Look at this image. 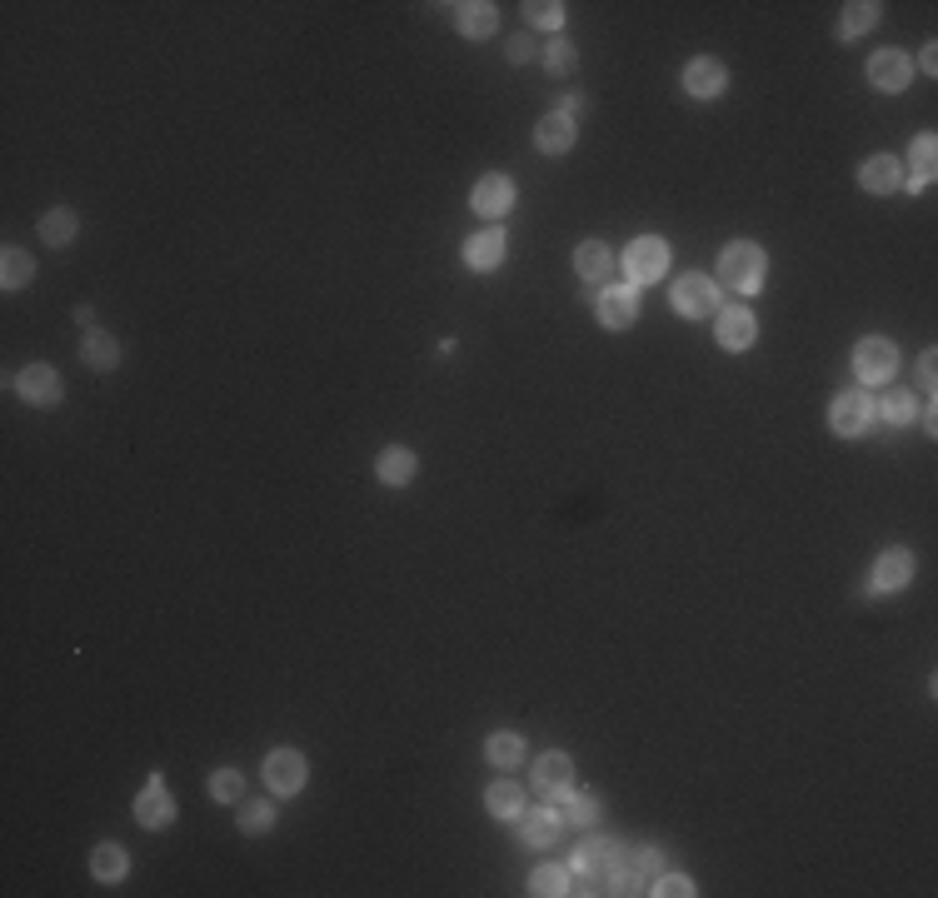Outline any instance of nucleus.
<instances>
[{
	"label": "nucleus",
	"instance_id": "obj_8",
	"mask_svg": "<svg viewBox=\"0 0 938 898\" xmlns=\"http://www.w3.org/2000/svg\"><path fill=\"white\" fill-rule=\"evenodd\" d=\"M534 789H539L544 799H564V794L574 789V764H569V754H544V759L534 764Z\"/></svg>",
	"mask_w": 938,
	"mask_h": 898
},
{
	"label": "nucleus",
	"instance_id": "obj_35",
	"mask_svg": "<svg viewBox=\"0 0 938 898\" xmlns=\"http://www.w3.org/2000/svg\"><path fill=\"white\" fill-rule=\"evenodd\" d=\"M240 789H245V784H240V774H235V769H220V774L210 779V794H215L220 804H235V799H240Z\"/></svg>",
	"mask_w": 938,
	"mask_h": 898
},
{
	"label": "nucleus",
	"instance_id": "obj_3",
	"mask_svg": "<svg viewBox=\"0 0 938 898\" xmlns=\"http://www.w3.org/2000/svg\"><path fill=\"white\" fill-rule=\"evenodd\" d=\"M624 270H629L634 285H654V280H664V275H669V245H664L659 235L634 240L629 255H624Z\"/></svg>",
	"mask_w": 938,
	"mask_h": 898
},
{
	"label": "nucleus",
	"instance_id": "obj_23",
	"mask_svg": "<svg viewBox=\"0 0 938 898\" xmlns=\"http://www.w3.org/2000/svg\"><path fill=\"white\" fill-rule=\"evenodd\" d=\"M484 804H489V814L494 819H519V809H524V794H519V784H509V779H499L489 794H484Z\"/></svg>",
	"mask_w": 938,
	"mask_h": 898
},
{
	"label": "nucleus",
	"instance_id": "obj_13",
	"mask_svg": "<svg viewBox=\"0 0 938 898\" xmlns=\"http://www.w3.org/2000/svg\"><path fill=\"white\" fill-rule=\"evenodd\" d=\"M170 814H175V799H170L165 779H150V784L140 789V799H135V819H140L145 829H160V824H170Z\"/></svg>",
	"mask_w": 938,
	"mask_h": 898
},
{
	"label": "nucleus",
	"instance_id": "obj_25",
	"mask_svg": "<svg viewBox=\"0 0 938 898\" xmlns=\"http://www.w3.org/2000/svg\"><path fill=\"white\" fill-rule=\"evenodd\" d=\"M934 160H938L934 135L914 140V150H909V165H914V175H909V190H919V185H929V180H934Z\"/></svg>",
	"mask_w": 938,
	"mask_h": 898
},
{
	"label": "nucleus",
	"instance_id": "obj_41",
	"mask_svg": "<svg viewBox=\"0 0 938 898\" xmlns=\"http://www.w3.org/2000/svg\"><path fill=\"white\" fill-rule=\"evenodd\" d=\"M529 55H534V45H529L524 35H514V40H509V60L519 65V60H529Z\"/></svg>",
	"mask_w": 938,
	"mask_h": 898
},
{
	"label": "nucleus",
	"instance_id": "obj_31",
	"mask_svg": "<svg viewBox=\"0 0 938 898\" xmlns=\"http://www.w3.org/2000/svg\"><path fill=\"white\" fill-rule=\"evenodd\" d=\"M115 360H120V345L110 335H90L85 340V365L90 370H115Z\"/></svg>",
	"mask_w": 938,
	"mask_h": 898
},
{
	"label": "nucleus",
	"instance_id": "obj_20",
	"mask_svg": "<svg viewBox=\"0 0 938 898\" xmlns=\"http://www.w3.org/2000/svg\"><path fill=\"white\" fill-rule=\"evenodd\" d=\"M534 145H539V150H549V155L569 150V145H574V120H569V115H559V110H554V115H544V120H539V130H534Z\"/></svg>",
	"mask_w": 938,
	"mask_h": 898
},
{
	"label": "nucleus",
	"instance_id": "obj_40",
	"mask_svg": "<svg viewBox=\"0 0 938 898\" xmlns=\"http://www.w3.org/2000/svg\"><path fill=\"white\" fill-rule=\"evenodd\" d=\"M634 869H639V874H649V879H659V869H664V859H659V849H644Z\"/></svg>",
	"mask_w": 938,
	"mask_h": 898
},
{
	"label": "nucleus",
	"instance_id": "obj_24",
	"mask_svg": "<svg viewBox=\"0 0 938 898\" xmlns=\"http://www.w3.org/2000/svg\"><path fill=\"white\" fill-rule=\"evenodd\" d=\"M494 25H499L494 5H484V0H474V5H460V30H465L469 40H484V35H494Z\"/></svg>",
	"mask_w": 938,
	"mask_h": 898
},
{
	"label": "nucleus",
	"instance_id": "obj_5",
	"mask_svg": "<svg viewBox=\"0 0 938 898\" xmlns=\"http://www.w3.org/2000/svg\"><path fill=\"white\" fill-rule=\"evenodd\" d=\"M874 410H879V405H874L869 395H859V390L839 395V400H834V415H829V420H834V435H844V440L864 435V430L874 425Z\"/></svg>",
	"mask_w": 938,
	"mask_h": 898
},
{
	"label": "nucleus",
	"instance_id": "obj_12",
	"mask_svg": "<svg viewBox=\"0 0 938 898\" xmlns=\"http://www.w3.org/2000/svg\"><path fill=\"white\" fill-rule=\"evenodd\" d=\"M15 390H20V400H30V405H55V400H60V375H55L50 365H25L20 380H15Z\"/></svg>",
	"mask_w": 938,
	"mask_h": 898
},
{
	"label": "nucleus",
	"instance_id": "obj_39",
	"mask_svg": "<svg viewBox=\"0 0 938 898\" xmlns=\"http://www.w3.org/2000/svg\"><path fill=\"white\" fill-rule=\"evenodd\" d=\"M654 894H664V898H669V894H674V898H689V894H694V884H689L684 874H659Z\"/></svg>",
	"mask_w": 938,
	"mask_h": 898
},
{
	"label": "nucleus",
	"instance_id": "obj_27",
	"mask_svg": "<svg viewBox=\"0 0 938 898\" xmlns=\"http://www.w3.org/2000/svg\"><path fill=\"white\" fill-rule=\"evenodd\" d=\"M90 869H95V879H105V884L125 879V849H120V844H100L95 859H90Z\"/></svg>",
	"mask_w": 938,
	"mask_h": 898
},
{
	"label": "nucleus",
	"instance_id": "obj_9",
	"mask_svg": "<svg viewBox=\"0 0 938 898\" xmlns=\"http://www.w3.org/2000/svg\"><path fill=\"white\" fill-rule=\"evenodd\" d=\"M724 80H729V70H724L719 60H709V55L689 60V70H684V90H689L694 100H714V95H724Z\"/></svg>",
	"mask_w": 938,
	"mask_h": 898
},
{
	"label": "nucleus",
	"instance_id": "obj_28",
	"mask_svg": "<svg viewBox=\"0 0 938 898\" xmlns=\"http://www.w3.org/2000/svg\"><path fill=\"white\" fill-rule=\"evenodd\" d=\"M879 25V5L874 0H854V5H844V35H864V30H874Z\"/></svg>",
	"mask_w": 938,
	"mask_h": 898
},
{
	"label": "nucleus",
	"instance_id": "obj_19",
	"mask_svg": "<svg viewBox=\"0 0 938 898\" xmlns=\"http://www.w3.org/2000/svg\"><path fill=\"white\" fill-rule=\"evenodd\" d=\"M504 245H509V240H504V230H494V225H489V230H479V235L465 245L469 270H494V265L504 260Z\"/></svg>",
	"mask_w": 938,
	"mask_h": 898
},
{
	"label": "nucleus",
	"instance_id": "obj_37",
	"mask_svg": "<svg viewBox=\"0 0 938 898\" xmlns=\"http://www.w3.org/2000/svg\"><path fill=\"white\" fill-rule=\"evenodd\" d=\"M524 10H529L534 25H549V30L564 25V5H554V0H534V5H524Z\"/></svg>",
	"mask_w": 938,
	"mask_h": 898
},
{
	"label": "nucleus",
	"instance_id": "obj_11",
	"mask_svg": "<svg viewBox=\"0 0 938 898\" xmlns=\"http://www.w3.org/2000/svg\"><path fill=\"white\" fill-rule=\"evenodd\" d=\"M634 320H639V295H634L629 285L599 295V325H604V330H629Z\"/></svg>",
	"mask_w": 938,
	"mask_h": 898
},
{
	"label": "nucleus",
	"instance_id": "obj_16",
	"mask_svg": "<svg viewBox=\"0 0 938 898\" xmlns=\"http://www.w3.org/2000/svg\"><path fill=\"white\" fill-rule=\"evenodd\" d=\"M509 205H514V185H509L504 175H484V180L474 185V210H479V215L499 220V215H509Z\"/></svg>",
	"mask_w": 938,
	"mask_h": 898
},
{
	"label": "nucleus",
	"instance_id": "obj_14",
	"mask_svg": "<svg viewBox=\"0 0 938 898\" xmlns=\"http://www.w3.org/2000/svg\"><path fill=\"white\" fill-rule=\"evenodd\" d=\"M859 185L874 190V195H894V190L904 185V165H899L894 155H874V160L859 165Z\"/></svg>",
	"mask_w": 938,
	"mask_h": 898
},
{
	"label": "nucleus",
	"instance_id": "obj_30",
	"mask_svg": "<svg viewBox=\"0 0 938 898\" xmlns=\"http://www.w3.org/2000/svg\"><path fill=\"white\" fill-rule=\"evenodd\" d=\"M529 889H534L539 898H559V894H569V874H564L559 864H544V869H534Z\"/></svg>",
	"mask_w": 938,
	"mask_h": 898
},
{
	"label": "nucleus",
	"instance_id": "obj_29",
	"mask_svg": "<svg viewBox=\"0 0 938 898\" xmlns=\"http://www.w3.org/2000/svg\"><path fill=\"white\" fill-rule=\"evenodd\" d=\"M30 275H35V265H30V255L10 245V250H5V265H0V285H5V290H20V285H25Z\"/></svg>",
	"mask_w": 938,
	"mask_h": 898
},
{
	"label": "nucleus",
	"instance_id": "obj_18",
	"mask_svg": "<svg viewBox=\"0 0 938 898\" xmlns=\"http://www.w3.org/2000/svg\"><path fill=\"white\" fill-rule=\"evenodd\" d=\"M909 579H914V554H909V549H889V554H879V564H874V589H879V594L904 589Z\"/></svg>",
	"mask_w": 938,
	"mask_h": 898
},
{
	"label": "nucleus",
	"instance_id": "obj_7",
	"mask_svg": "<svg viewBox=\"0 0 938 898\" xmlns=\"http://www.w3.org/2000/svg\"><path fill=\"white\" fill-rule=\"evenodd\" d=\"M305 759L295 754V749H275L270 759H265V784L275 789V794H300L305 789Z\"/></svg>",
	"mask_w": 938,
	"mask_h": 898
},
{
	"label": "nucleus",
	"instance_id": "obj_6",
	"mask_svg": "<svg viewBox=\"0 0 938 898\" xmlns=\"http://www.w3.org/2000/svg\"><path fill=\"white\" fill-rule=\"evenodd\" d=\"M854 370H859V380L884 385V380L899 370V350H894L889 340H864V345L854 350Z\"/></svg>",
	"mask_w": 938,
	"mask_h": 898
},
{
	"label": "nucleus",
	"instance_id": "obj_26",
	"mask_svg": "<svg viewBox=\"0 0 938 898\" xmlns=\"http://www.w3.org/2000/svg\"><path fill=\"white\" fill-rule=\"evenodd\" d=\"M75 230H80V225H75L70 210H50V215L40 220V240H45V245H70Z\"/></svg>",
	"mask_w": 938,
	"mask_h": 898
},
{
	"label": "nucleus",
	"instance_id": "obj_15",
	"mask_svg": "<svg viewBox=\"0 0 938 898\" xmlns=\"http://www.w3.org/2000/svg\"><path fill=\"white\" fill-rule=\"evenodd\" d=\"M559 814L554 809H519V839L529 844V849H549L554 839H559Z\"/></svg>",
	"mask_w": 938,
	"mask_h": 898
},
{
	"label": "nucleus",
	"instance_id": "obj_17",
	"mask_svg": "<svg viewBox=\"0 0 938 898\" xmlns=\"http://www.w3.org/2000/svg\"><path fill=\"white\" fill-rule=\"evenodd\" d=\"M754 335H759V325H754V315H749L744 305L719 310V345H724V350H749Z\"/></svg>",
	"mask_w": 938,
	"mask_h": 898
},
{
	"label": "nucleus",
	"instance_id": "obj_1",
	"mask_svg": "<svg viewBox=\"0 0 938 898\" xmlns=\"http://www.w3.org/2000/svg\"><path fill=\"white\" fill-rule=\"evenodd\" d=\"M624 869V849L619 844H589L574 854V874H579V894H614V879Z\"/></svg>",
	"mask_w": 938,
	"mask_h": 898
},
{
	"label": "nucleus",
	"instance_id": "obj_33",
	"mask_svg": "<svg viewBox=\"0 0 938 898\" xmlns=\"http://www.w3.org/2000/svg\"><path fill=\"white\" fill-rule=\"evenodd\" d=\"M559 819H564V824H594V819H599V799H594V794H574V789H569V794H564V814H559Z\"/></svg>",
	"mask_w": 938,
	"mask_h": 898
},
{
	"label": "nucleus",
	"instance_id": "obj_4",
	"mask_svg": "<svg viewBox=\"0 0 938 898\" xmlns=\"http://www.w3.org/2000/svg\"><path fill=\"white\" fill-rule=\"evenodd\" d=\"M674 310L689 315V320L714 315V310H719V285H714L709 275H684V280L674 285Z\"/></svg>",
	"mask_w": 938,
	"mask_h": 898
},
{
	"label": "nucleus",
	"instance_id": "obj_2",
	"mask_svg": "<svg viewBox=\"0 0 938 898\" xmlns=\"http://www.w3.org/2000/svg\"><path fill=\"white\" fill-rule=\"evenodd\" d=\"M719 285L724 290H739V295H754L764 285V250L749 245V240H734L724 255H719Z\"/></svg>",
	"mask_w": 938,
	"mask_h": 898
},
{
	"label": "nucleus",
	"instance_id": "obj_21",
	"mask_svg": "<svg viewBox=\"0 0 938 898\" xmlns=\"http://www.w3.org/2000/svg\"><path fill=\"white\" fill-rule=\"evenodd\" d=\"M574 270L589 280V285H599V280H609V270H614V260H609V250L599 245V240H584L579 250H574Z\"/></svg>",
	"mask_w": 938,
	"mask_h": 898
},
{
	"label": "nucleus",
	"instance_id": "obj_32",
	"mask_svg": "<svg viewBox=\"0 0 938 898\" xmlns=\"http://www.w3.org/2000/svg\"><path fill=\"white\" fill-rule=\"evenodd\" d=\"M519 759H524V739H519V734H494V739H489V764L514 769Z\"/></svg>",
	"mask_w": 938,
	"mask_h": 898
},
{
	"label": "nucleus",
	"instance_id": "obj_42",
	"mask_svg": "<svg viewBox=\"0 0 938 898\" xmlns=\"http://www.w3.org/2000/svg\"><path fill=\"white\" fill-rule=\"evenodd\" d=\"M919 380L934 390V350H924V360H919Z\"/></svg>",
	"mask_w": 938,
	"mask_h": 898
},
{
	"label": "nucleus",
	"instance_id": "obj_22",
	"mask_svg": "<svg viewBox=\"0 0 938 898\" xmlns=\"http://www.w3.org/2000/svg\"><path fill=\"white\" fill-rule=\"evenodd\" d=\"M375 469H380V479H385L390 489H400V484H410V479H415V454H410V449H400V445H390L385 454H380V464H375Z\"/></svg>",
	"mask_w": 938,
	"mask_h": 898
},
{
	"label": "nucleus",
	"instance_id": "obj_36",
	"mask_svg": "<svg viewBox=\"0 0 938 898\" xmlns=\"http://www.w3.org/2000/svg\"><path fill=\"white\" fill-rule=\"evenodd\" d=\"M275 824V809L270 804H245V814H240V829L245 834H265Z\"/></svg>",
	"mask_w": 938,
	"mask_h": 898
},
{
	"label": "nucleus",
	"instance_id": "obj_38",
	"mask_svg": "<svg viewBox=\"0 0 938 898\" xmlns=\"http://www.w3.org/2000/svg\"><path fill=\"white\" fill-rule=\"evenodd\" d=\"M544 60H549V70H554V75H569V70H574V45H564V40H554Z\"/></svg>",
	"mask_w": 938,
	"mask_h": 898
},
{
	"label": "nucleus",
	"instance_id": "obj_34",
	"mask_svg": "<svg viewBox=\"0 0 938 898\" xmlns=\"http://www.w3.org/2000/svg\"><path fill=\"white\" fill-rule=\"evenodd\" d=\"M914 410H919V405H914V395H909V390H894V395L884 400V420H889V425H909V420H914Z\"/></svg>",
	"mask_w": 938,
	"mask_h": 898
},
{
	"label": "nucleus",
	"instance_id": "obj_10",
	"mask_svg": "<svg viewBox=\"0 0 938 898\" xmlns=\"http://www.w3.org/2000/svg\"><path fill=\"white\" fill-rule=\"evenodd\" d=\"M909 75H914V65H909L904 50H879V55L869 60V80H874V90H904Z\"/></svg>",
	"mask_w": 938,
	"mask_h": 898
}]
</instances>
